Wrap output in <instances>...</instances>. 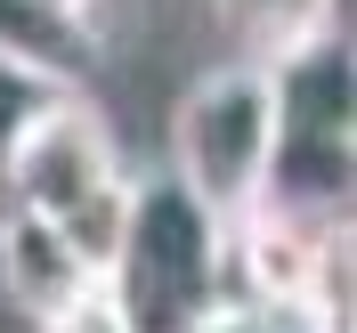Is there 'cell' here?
I'll return each mask as SVG.
<instances>
[{
    "mask_svg": "<svg viewBox=\"0 0 357 333\" xmlns=\"http://www.w3.org/2000/svg\"><path fill=\"white\" fill-rule=\"evenodd\" d=\"M66 8H98V0H66Z\"/></svg>",
    "mask_w": 357,
    "mask_h": 333,
    "instance_id": "obj_11",
    "label": "cell"
},
{
    "mask_svg": "<svg viewBox=\"0 0 357 333\" xmlns=\"http://www.w3.org/2000/svg\"><path fill=\"white\" fill-rule=\"evenodd\" d=\"M122 220H130V179H114V187H98L89 203H73L66 220V244L89 260V276L106 285V268H114V252H122Z\"/></svg>",
    "mask_w": 357,
    "mask_h": 333,
    "instance_id": "obj_7",
    "label": "cell"
},
{
    "mask_svg": "<svg viewBox=\"0 0 357 333\" xmlns=\"http://www.w3.org/2000/svg\"><path fill=\"white\" fill-rule=\"evenodd\" d=\"M122 171V147H114V122L89 106V89L49 98L33 122L17 131V147L0 155V195L17 212H41V220H66L73 203H89L98 187H114Z\"/></svg>",
    "mask_w": 357,
    "mask_h": 333,
    "instance_id": "obj_3",
    "label": "cell"
},
{
    "mask_svg": "<svg viewBox=\"0 0 357 333\" xmlns=\"http://www.w3.org/2000/svg\"><path fill=\"white\" fill-rule=\"evenodd\" d=\"M211 8H220V24L236 33L244 57H268V49L301 41L317 24H341V0H211Z\"/></svg>",
    "mask_w": 357,
    "mask_h": 333,
    "instance_id": "obj_6",
    "label": "cell"
},
{
    "mask_svg": "<svg viewBox=\"0 0 357 333\" xmlns=\"http://www.w3.org/2000/svg\"><path fill=\"white\" fill-rule=\"evenodd\" d=\"M33 333H138V325L122 317V301H114L106 285H89L82 301H73V309H57L49 325H33Z\"/></svg>",
    "mask_w": 357,
    "mask_h": 333,
    "instance_id": "obj_9",
    "label": "cell"
},
{
    "mask_svg": "<svg viewBox=\"0 0 357 333\" xmlns=\"http://www.w3.org/2000/svg\"><path fill=\"white\" fill-rule=\"evenodd\" d=\"M0 57L41 73L49 89H89L98 66H106V41H98L89 8H66V0H0Z\"/></svg>",
    "mask_w": 357,
    "mask_h": 333,
    "instance_id": "obj_5",
    "label": "cell"
},
{
    "mask_svg": "<svg viewBox=\"0 0 357 333\" xmlns=\"http://www.w3.org/2000/svg\"><path fill=\"white\" fill-rule=\"evenodd\" d=\"M178 333H276V309H252V301H220V309L187 317Z\"/></svg>",
    "mask_w": 357,
    "mask_h": 333,
    "instance_id": "obj_10",
    "label": "cell"
},
{
    "mask_svg": "<svg viewBox=\"0 0 357 333\" xmlns=\"http://www.w3.org/2000/svg\"><path fill=\"white\" fill-rule=\"evenodd\" d=\"M98 285L89 260L66 244V228L41 220V212H0V309L17 325H49L57 309H73L82 293Z\"/></svg>",
    "mask_w": 357,
    "mask_h": 333,
    "instance_id": "obj_4",
    "label": "cell"
},
{
    "mask_svg": "<svg viewBox=\"0 0 357 333\" xmlns=\"http://www.w3.org/2000/svg\"><path fill=\"white\" fill-rule=\"evenodd\" d=\"M106 293L122 301L138 333H178L187 317L227 301V220L203 212L171 171L130 179L122 252L106 268Z\"/></svg>",
    "mask_w": 357,
    "mask_h": 333,
    "instance_id": "obj_1",
    "label": "cell"
},
{
    "mask_svg": "<svg viewBox=\"0 0 357 333\" xmlns=\"http://www.w3.org/2000/svg\"><path fill=\"white\" fill-rule=\"evenodd\" d=\"M268 163H276V106H268L260 57L211 66L203 82L178 89L171 106V179L203 212H252L268 195Z\"/></svg>",
    "mask_w": 357,
    "mask_h": 333,
    "instance_id": "obj_2",
    "label": "cell"
},
{
    "mask_svg": "<svg viewBox=\"0 0 357 333\" xmlns=\"http://www.w3.org/2000/svg\"><path fill=\"white\" fill-rule=\"evenodd\" d=\"M49 98H66V89H49L41 73H24V66H8V57H0V155L17 147V131L49 106Z\"/></svg>",
    "mask_w": 357,
    "mask_h": 333,
    "instance_id": "obj_8",
    "label": "cell"
}]
</instances>
